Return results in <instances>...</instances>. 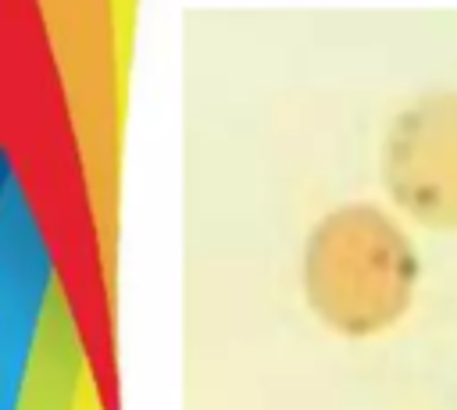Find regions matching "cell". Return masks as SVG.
Returning a JSON list of instances; mask_svg holds the SVG:
<instances>
[{
    "label": "cell",
    "instance_id": "2",
    "mask_svg": "<svg viewBox=\"0 0 457 410\" xmlns=\"http://www.w3.org/2000/svg\"><path fill=\"white\" fill-rule=\"evenodd\" d=\"M382 185L418 225L457 228V93H428L389 121Z\"/></svg>",
    "mask_w": 457,
    "mask_h": 410
},
{
    "label": "cell",
    "instance_id": "1",
    "mask_svg": "<svg viewBox=\"0 0 457 410\" xmlns=\"http://www.w3.org/2000/svg\"><path fill=\"white\" fill-rule=\"evenodd\" d=\"M418 285L411 235L368 200L328 210L303 246L311 310L343 335H378L396 324Z\"/></svg>",
    "mask_w": 457,
    "mask_h": 410
}]
</instances>
